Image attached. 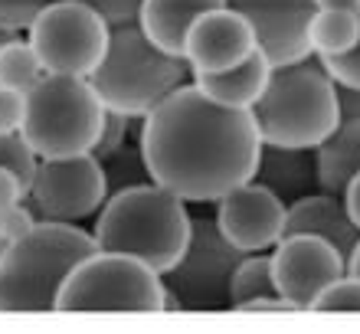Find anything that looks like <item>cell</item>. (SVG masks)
<instances>
[{"label": "cell", "mask_w": 360, "mask_h": 334, "mask_svg": "<svg viewBox=\"0 0 360 334\" xmlns=\"http://www.w3.org/2000/svg\"><path fill=\"white\" fill-rule=\"evenodd\" d=\"M144 164L161 184L187 203H217L233 187L256 177L262 134L249 108L219 105L187 82L141 122Z\"/></svg>", "instance_id": "obj_1"}, {"label": "cell", "mask_w": 360, "mask_h": 334, "mask_svg": "<svg viewBox=\"0 0 360 334\" xmlns=\"http://www.w3.org/2000/svg\"><path fill=\"white\" fill-rule=\"evenodd\" d=\"M187 200L161 184H134L108 193L95 217V246L105 252H124L148 262L158 272H171L180 262L190 239Z\"/></svg>", "instance_id": "obj_2"}, {"label": "cell", "mask_w": 360, "mask_h": 334, "mask_svg": "<svg viewBox=\"0 0 360 334\" xmlns=\"http://www.w3.org/2000/svg\"><path fill=\"white\" fill-rule=\"evenodd\" d=\"M95 249V236L76 223L37 220L0 252V311H56L66 278Z\"/></svg>", "instance_id": "obj_3"}, {"label": "cell", "mask_w": 360, "mask_h": 334, "mask_svg": "<svg viewBox=\"0 0 360 334\" xmlns=\"http://www.w3.org/2000/svg\"><path fill=\"white\" fill-rule=\"evenodd\" d=\"M89 82L95 86L105 108L144 122L164 98L193 82V69L184 56H171L158 43H151L138 23H128L112 27L108 53Z\"/></svg>", "instance_id": "obj_4"}, {"label": "cell", "mask_w": 360, "mask_h": 334, "mask_svg": "<svg viewBox=\"0 0 360 334\" xmlns=\"http://www.w3.org/2000/svg\"><path fill=\"white\" fill-rule=\"evenodd\" d=\"M262 144L278 148H318L341 124L338 82L328 76L321 59H302L275 66L266 92L252 105Z\"/></svg>", "instance_id": "obj_5"}, {"label": "cell", "mask_w": 360, "mask_h": 334, "mask_svg": "<svg viewBox=\"0 0 360 334\" xmlns=\"http://www.w3.org/2000/svg\"><path fill=\"white\" fill-rule=\"evenodd\" d=\"M105 102L86 76L46 72L27 92V118L20 134L39 158H69L95 148L105 124Z\"/></svg>", "instance_id": "obj_6"}, {"label": "cell", "mask_w": 360, "mask_h": 334, "mask_svg": "<svg viewBox=\"0 0 360 334\" xmlns=\"http://www.w3.org/2000/svg\"><path fill=\"white\" fill-rule=\"evenodd\" d=\"M56 311H167V285L141 259L95 249L66 278Z\"/></svg>", "instance_id": "obj_7"}, {"label": "cell", "mask_w": 360, "mask_h": 334, "mask_svg": "<svg viewBox=\"0 0 360 334\" xmlns=\"http://www.w3.org/2000/svg\"><path fill=\"white\" fill-rule=\"evenodd\" d=\"M243 249L223 236L217 217H193L190 239L180 262L164 272L167 285V311H223L229 305L233 272L243 262Z\"/></svg>", "instance_id": "obj_8"}, {"label": "cell", "mask_w": 360, "mask_h": 334, "mask_svg": "<svg viewBox=\"0 0 360 334\" xmlns=\"http://www.w3.org/2000/svg\"><path fill=\"white\" fill-rule=\"evenodd\" d=\"M108 37L112 27L79 0H53L49 7L39 10V17L27 30V39L39 53L46 72L86 79L102 66Z\"/></svg>", "instance_id": "obj_9"}, {"label": "cell", "mask_w": 360, "mask_h": 334, "mask_svg": "<svg viewBox=\"0 0 360 334\" xmlns=\"http://www.w3.org/2000/svg\"><path fill=\"white\" fill-rule=\"evenodd\" d=\"M108 200V177L92 151L69 158H39L27 187V207L37 220L82 223L98 217Z\"/></svg>", "instance_id": "obj_10"}, {"label": "cell", "mask_w": 360, "mask_h": 334, "mask_svg": "<svg viewBox=\"0 0 360 334\" xmlns=\"http://www.w3.org/2000/svg\"><path fill=\"white\" fill-rule=\"evenodd\" d=\"M272 256V276L278 295L292 305V311H311L324 288L347 272V256L321 236H282Z\"/></svg>", "instance_id": "obj_11"}, {"label": "cell", "mask_w": 360, "mask_h": 334, "mask_svg": "<svg viewBox=\"0 0 360 334\" xmlns=\"http://www.w3.org/2000/svg\"><path fill=\"white\" fill-rule=\"evenodd\" d=\"M217 223L223 236L243 252H272L285 236V207L269 187L259 181H246L217 200Z\"/></svg>", "instance_id": "obj_12"}, {"label": "cell", "mask_w": 360, "mask_h": 334, "mask_svg": "<svg viewBox=\"0 0 360 334\" xmlns=\"http://www.w3.org/2000/svg\"><path fill=\"white\" fill-rule=\"evenodd\" d=\"M229 7L252 23L259 49L272 66H292L314 56L308 43V27L318 13L314 0H229Z\"/></svg>", "instance_id": "obj_13"}, {"label": "cell", "mask_w": 360, "mask_h": 334, "mask_svg": "<svg viewBox=\"0 0 360 334\" xmlns=\"http://www.w3.org/2000/svg\"><path fill=\"white\" fill-rule=\"evenodd\" d=\"M259 49V37L236 7H217L203 13L187 33L184 59L190 63L193 76L200 72H223L239 63H246Z\"/></svg>", "instance_id": "obj_14"}, {"label": "cell", "mask_w": 360, "mask_h": 334, "mask_svg": "<svg viewBox=\"0 0 360 334\" xmlns=\"http://www.w3.org/2000/svg\"><path fill=\"white\" fill-rule=\"evenodd\" d=\"M295 233L328 239L331 246L341 249L344 256H351L354 249H357V243H360V226L354 223L344 197L328 193V191L308 193V197H302V200L288 203L285 236H295Z\"/></svg>", "instance_id": "obj_15"}, {"label": "cell", "mask_w": 360, "mask_h": 334, "mask_svg": "<svg viewBox=\"0 0 360 334\" xmlns=\"http://www.w3.org/2000/svg\"><path fill=\"white\" fill-rule=\"evenodd\" d=\"M252 181L269 187V191L288 207V203L302 200L308 193L321 191V181H318V154H314V148L262 144L259 167H256V177H252Z\"/></svg>", "instance_id": "obj_16"}, {"label": "cell", "mask_w": 360, "mask_h": 334, "mask_svg": "<svg viewBox=\"0 0 360 334\" xmlns=\"http://www.w3.org/2000/svg\"><path fill=\"white\" fill-rule=\"evenodd\" d=\"M226 4L229 0H144L141 13H138V27L164 53L184 56L187 33L193 30V23L203 13H210V10H217V7H226Z\"/></svg>", "instance_id": "obj_17"}, {"label": "cell", "mask_w": 360, "mask_h": 334, "mask_svg": "<svg viewBox=\"0 0 360 334\" xmlns=\"http://www.w3.org/2000/svg\"><path fill=\"white\" fill-rule=\"evenodd\" d=\"M272 69L275 66L269 63L266 53L256 49L246 63H239V66H233V69H223V72H200V76H193V82H197L213 102H219V105L249 108V112H252V105L259 102V96L266 92L269 79H272Z\"/></svg>", "instance_id": "obj_18"}, {"label": "cell", "mask_w": 360, "mask_h": 334, "mask_svg": "<svg viewBox=\"0 0 360 334\" xmlns=\"http://www.w3.org/2000/svg\"><path fill=\"white\" fill-rule=\"evenodd\" d=\"M318 181L321 191L344 197L347 184L360 174V122H341L318 148Z\"/></svg>", "instance_id": "obj_19"}, {"label": "cell", "mask_w": 360, "mask_h": 334, "mask_svg": "<svg viewBox=\"0 0 360 334\" xmlns=\"http://www.w3.org/2000/svg\"><path fill=\"white\" fill-rule=\"evenodd\" d=\"M308 43L314 56H344L360 43V10H328L318 7Z\"/></svg>", "instance_id": "obj_20"}, {"label": "cell", "mask_w": 360, "mask_h": 334, "mask_svg": "<svg viewBox=\"0 0 360 334\" xmlns=\"http://www.w3.org/2000/svg\"><path fill=\"white\" fill-rule=\"evenodd\" d=\"M266 298H282L275 288V276H272V256L269 252H246L243 262L233 272V285H229V305L233 308H249L256 302Z\"/></svg>", "instance_id": "obj_21"}, {"label": "cell", "mask_w": 360, "mask_h": 334, "mask_svg": "<svg viewBox=\"0 0 360 334\" xmlns=\"http://www.w3.org/2000/svg\"><path fill=\"white\" fill-rule=\"evenodd\" d=\"M43 76H46V66H43L39 53L33 49V43L23 39L20 33H10L0 43V86L30 92Z\"/></svg>", "instance_id": "obj_22"}, {"label": "cell", "mask_w": 360, "mask_h": 334, "mask_svg": "<svg viewBox=\"0 0 360 334\" xmlns=\"http://www.w3.org/2000/svg\"><path fill=\"white\" fill-rule=\"evenodd\" d=\"M105 177H108V193H118L124 187H134V184H148L151 174H148V164H144L141 144H124L118 154H112L108 161H102Z\"/></svg>", "instance_id": "obj_23"}, {"label": "cell", "mask_w": 360, "mask_h": 334, "mask_svg": "<svg viewBox=\"0 0 360 334\" xmlns=\"http://www.w3.org/2000/svg\"><path fill=\"white\" fill-rule=\"evenodd\" d=\"M39 154L30 148V141L20 131H0V167H10L20 181L30 187L33 174H37Z\"/></svg>", "instance_id": "obj_24"}, {"label": "cell", "mask_w": 360, "mask_h": 334, "mask_svg": "<svg viewBox=\"0 0 360 334\" xmlns=\"http://www.w3.org/2000/svg\"><path fill=\"white\" fill-rule=\"evenodd\" d=\"M311 311H360V276L344 272L338 282L324 288Z\"/></svg>", "instance_id": "obj_25"}, {"label": "cell", "mask_w": 360, "mask_h": 334, "mask_svg": "<svg viewBox=\"0 0 360 334\" xmlns=\"http://www.w3.org/2000/svg\"><path fill=\"white\" fill-rule=\"evenodd\" d=\"M131 122H134V118H128V115L112 112V108H108L102 131H98L95 148H92V154L98 158V161H108L112 154H118L124 144H128V128H131Z\"/></svg>", "instance_id": "obj_26"}, {"label": "cell", "mask_w": 360, "mask_h": 334, "mask_svg": "<svg viewBox=\"0 0 360 334\" xmlns=\"http://www.w3.org/2000/svg\"><path fill=\"white\" fill-rule=\"evenodd\" d=\"M53 0H0V30L4 33H27L39 10Z\"/></svg>", "instance_id": "obj_27"}, {"label": "cell", "mask_w": 360, "mask_h": 334, "mask_svg": "<svg viewBox=\"0 0 360 334\" xmlns=\"http://www.w3.org/2000/svg\"><path fill=\"white\" fill-rule=\"evenodd\" d=\"M79 4L92 7L108 27H128V23H138L144 0H79Z\"/></svg>", "instance_id": "obj_28"}, {"label": "cell", "mask_w": 360, "mask_h": 334, "mask_svg": "<svg viewBox=\"0 0 360 334\" xmlns=\"http://www.w3.org/2000/svg\"><path fill=\"white\" fill-rule=\"evenodd\" d=\"M37 226V217L27 203H17V207H0V243L7 246L13 239H20L23 233Z\"/></svg>", "instance_id": "obj_29"}, {"label": "cell", "mask_w": 360, "mask_h": 334, "mask_svg": "<svg viewBox=\"0 0 360 334\" xmlns=\"http://www.w3.org/2000/svg\"><path fill=\"white\" fill-rule=\"evenodd\" d=\"M321 66L328 69V76L338 82V86H357L360 89V43L344 53V56H318Z\"/></svg>", "instance_id": "obj_30"}, {"label": "cell", "mask_w": 360, "mask_h": 334, "mask_svg": "<svg viewBox=\"0 0 360 334\" xmlns=\"http://www.w3.org/2000/svg\"><path fill=\"white\" fill-rule=\"evenodd\" d=\"M27 118V92L0 86V131H20Z\"/></svg>", "instance_id": "obj_31"}, {"label": "cell", "mask_w": 360, "mask_h": 334, "mask_svg": "<svg viewBox=\"0 0 360 334\" xmlns=\"http://www.w3.org/2000/svg\"><path fill=\"white\" fill-rule=\"evenodd\" d=\"M17 203H27V184L10 167H0V207H17Z\"/></svg>", "instance_id": "obj_32"}, {"label": "cell", "mask_w": 360, "mask_h": 334, "mask_svg": "<svg viewBox=\"0 0 360 334\" xmlns=\"http://www.w3.org/2000/svg\"><path fill=\"white\" fill-rule=\"evenodd\" d=\"M338 115L341 122H360V89L338 86Z\"/></svg>", "instance_id": "obj_33"}, {"label": "cell", "mask_w": 360, "mask_h": 334, "mask_svg": "<svg viewBox=\"0 0 360 334\" xmlns=\"http://www.w3.org/2000/svg\"><path fill=\"white\" fill-rule=\"evenodd\" d=\"M344 203H347V210H351L354 223L360 226V174L347 184V191H344Z\"/></svg>", "instance_id": "obj_34"}, {"label": "cell", "mask_w": 360, "mask_h": 334, "mask_svg": "<svg viewBox=\"0 0 360 334\" xmlns=\"http://www.w3.org/2000/svg\"><path fill=\"white\" fill-rule=\"evenodd\" d=\"M314 4L328 10H360V0H314Z\"/></svg>", "instance_id": "obj_35"}, {"label": "cell", "mask_w": 360, "mask_h": 334, "mask_svg": "<svg viewBox=\"0 0 360 334\" xmlns=\"http://www.w3.org/2000/svg\"><path fill=\"white\" fill-rule=\"evenodd\" d=\"M347 272H354V276H360V243H357V249H354L351 256H347Z\"/></svg>", "instance_id": "obj_36"}, {"label": "cell", "mask_w": 360, "mask_h": 334, "mask_svg": "<svg viewBox=\"0 0 360 334\" xmlns=\"http://www.w3.org/2000/svg\"><path fill=\"white\" fill-rule=\"evenodd\" d=\"M10 37V33H4V30H0V43H4V39H7Z\"/></svg>", "instance_id": "obj_37"}, {"label": "cell", "mask_w": 360, "mask_h": 334, "mask_svg": "<svg viewBox=\"0 0 360 334\" xmlns=\"http://www.w3.org/2000/svg\"><path fill=\"white\" fill-rule=\"evenodd\" d=\"M0 252H4V243H0Z\"/></svg>", "instance_id": "obj_38"}]
</instances>
